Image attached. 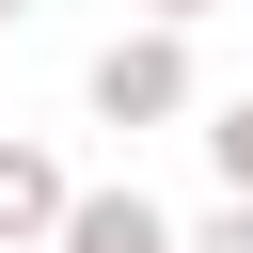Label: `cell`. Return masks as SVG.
<instances>
[{"instance_id": "1", "label": "cell", "mask_w": 253, "mask_h": 253, "mask_svg": "<svg viewBox=\"0 0 253 253\" xmlns=\"http://www.w3.org/2000/svg\"><path fill=\"white\" fill-rule=\"evenodd\" d=\"M174 79H190L174 47H111V63H95V95H111V111H174Z\"/></svg>"}, {"instance_id": "2", "label": "cell", "mask_w": 253, "mask_h": 253, "mask_svg": "<svg viewBox=\"0 0 253 253\" xmlns=\"http://www.w3.org/2000/svg\"><path fill=\"white\" fill-rule=\"evenodd\" d=\"M79 253H174V237H158L142 206H79Z\"/></svg>"}, {"instance_id": "3", "label": "cell", "mask_w": 253, "mask_h": 253, "mask_svg": "<svg viewBox=\"0 0 253 253\" xmlns=\"http://www.w3.org/2000/svg\"><path fill=\"white\" fill-rule=\"evenodd\" d=\"M0 221H47V158H0Z\"/></svg>"}, {"instance_id": "4", "label": "cell", "mask_w": 253, "mask_h": 253, "mask_svg": "<svg viewBox=\"0 0 253 253\" xmlns=\"http://www.w3.org/2000/svg\"><path fill=\"white\" fill-rule=\"evenodd\" d=\"M221 174H237V190H253V111H221Z\"/></svg>"}, {"instance_id": "5", "label": "cell", "mask_w": 253, "mask_h": 253, "mask_svg": "<svg viewBox=\"0 0 253 253\" xmlns=\"http://www.w3.org/2000/svg\"><path fill=\"white\" fill-rule=\"evenodd\" d=\"M206 253H253V221H221V237H206Z\"/></svg>"}]
</instances>
